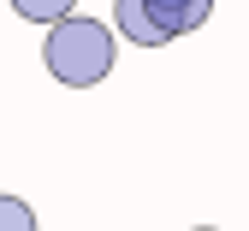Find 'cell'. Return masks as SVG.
Segmentation results:
<instances>
[{
    "label": "cell",
    "mask_w": 249,
    "mask_h": 231,
    "mask_svg": "<svg viewBox=\"0 0 249 231\" xmlns=\"http://www.w3.org/2000/svg\"><path fill=\"white\" fill-rule=\"evenodd\" d=\"M113 30L95 24V18H66V24H53L48 30V42H42V65L66 83V89H95L107 71H113Z\"/></svg>",
    "instance_id": "6da1fadb"
},
{
    "label": "cell",
    "mask_w": 249,
    "mask_h": 231,
    "mask_svg": "<svg viewBox=\"0 0 249 231\" xmlns=\"http://www.w3.org/2000/svg\"><path fill=\"white\" fill-rule=\"evenodd\" d=\"M113 24H119V36L131 42V48H160V42H172L166 30L154 24L148 0H113Z\"/></svg>",
    "instance_id": "7a4b0ae2"
},
{
    "label": "cell",
    "mask_w": 249,
    "mask_h": 231,
    "mask_svg": "<svg viewBox=\"0 0 249 231\" xmlns=\"http://www.w3.org/2000/svg\"><path fill=\"white\" fill-rule=\"evenodd\" d=\"M148 12H154V24H160L166 36H190V30L208 24L213 0H148Z\"/></svg>",
    "instance_id": "3957f363"
},
{
    "label": "cell",
    "mask_w": 249,
    "mask_h": 231,
    "mask_svg": "<svg viewBox=\"0 0 249 231\" xmlns=\"http://www.w3.org/2000/svg\"><path fill=\"white\" fill-rule=\"evenodd\" d=\"M71 6H77V0H12V12H18V18L48 24V30H53V24H66V18H71Z\"/></svg>",
    "instance_id": "277c9868"
},
{
    "label": "cell",
    "mask_w": 249,
    "mask_h": 231,
    "mask_svg": "<svg viewBox=\"0 0 249 231\" xmlns=\"http://www.w3.org/2000/svg\"><path fill=\"white\" fill-rule=\"evenodd\" d=\"M0 231H36V213L18 195H0Z\"/></svg>",
    "instance_id": "5b68a950"
},
{
    "label": "cell",
    "mask_w": 249,
    "mask_h": 231,
    "mask_svg": "<svg viewBox=\"0 0 249 231\" xmlns=\"http://www.w3.org/2000/svg\"><path fill=\"white\" fill-rule=\"evenodd\" d=\"M196 231H213V225H196Z\"/></svg>",
    "instance_id": "8992f818"
}]
</instances>
